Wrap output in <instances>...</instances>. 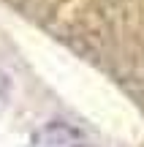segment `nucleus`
<instances>
[{
    "label": "nucleus",
    "mask_w": 144,
    "mask_h": 147,
    "mask_svg": "<svg viewBox=\"0 0 144 147\" xmlns=\"http://www.w3.org/2000/svg\"><path fill=\"white\" fill-rule=\"evenodd\" d=\"M27 147H90V142L76 125L65 120H49L46 125L33 131Z\"/></svg>",
    "instance_id": "1"
}]
</instances>
